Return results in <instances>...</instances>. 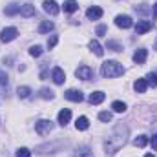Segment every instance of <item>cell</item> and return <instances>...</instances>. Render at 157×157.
Segmentation results:
<instances>
[{"label": "cell", "instance_id": "1", "mask_svg": "<svg viewBox=\"0 0 157 157\" xmlns=\"http://www.w3.org/2000/svg\"><path fill=\"white\" fill-rule=\"evenodd\" d=\"M126 141H128V126L119 122V124H115V128L112 130V133L104 141V152L108 155H113L115 152H119L126 144Z\"/></svg>", "mask_w": 157, "mask_h": 157}, {"label": "cell", "instance_id": "2", "mask_svg": "<svg viewBox=\"0 0 157 157\" xmlns=\"http://www.w3.org/2000/svg\"><path fill=\"white\" fill-rule=\"evenodd\" d=\"M122 73H124L122 64H119L115 60H106V62L101 66V75L104 78H115V77H121Z\"/></svg>", "mask_w": 157, "mask_h": 157}, {"label": "cell", "instance_id": "3", "mask_svg": "<svg viewBox=\"0 0 157 157\" xmlns=\"http://www.w3.org/2000/svg\"><path fill=\"white\" fill-rule=\"evenodd\" d=\"M53 130V124H51V121H48V119H40L39 122L35 124V132L39 133V135H49V132Z\"/></svg>", "mask_w": 157, "mask_h": 157}, {"label": "cell", "instance_id": "4", "mask_svg": "<svg viewBox=\"0 0 157 157\" xmlns=\"http://www.w3.org/2000/svg\"><path fill=\"white\" fill-rule=\"evenodd\" d=\"M17 35H18L17 28H4L2 33H0V40H2L4 44H7V42H11V40L17 39Z\"/></svg>", "mask_w": 157, "mask_h": 157}, {"label": "cell", "instance_id": "5", "mask_svg": "<svg viewBox=\"0 0 157 157\" xmlns=\"http://www.w3.org/2000/svg\"><path fill=\"white\" fill-rule=\"evenodd\" d=\"M115 26H117V28H122V29H128V28L133 26V20H132V17H128V15H117V17H115Z\"/></svg>", "mask_w": 157, "mask_h": 157}, {"label": "cell", "instance_id": "6", "mask_svg": "<svg viewBox=\"0 0 157 157\" xmlns=\"http://www.w3.org/2000/svg\"><path fill=\"white\" fill-rule=\"evenodd\" d=\"M42 7H44V11H46L48 15H51V17H55V15H59V11H60V7H59V4H57L55 0H46V2L42 4Z\"/></svg>", "mask_w": 157, "mask_h": 157}, {"label": "cell", "instance_id": "7", "mask_svg": "<svg viewBox=\"0 0 157 157\" xmlns=\"http://www.w3.org/2000/svg\"><path fill=\"white\" fill-rule=\"evenodd\" d=\"M152 29V22L150 20H139L135 24V35H144Z\"/></svg>", "mask_w": 157, "mask_h": 157}, {"label": "cell", "instance_id": "8", "mask_svg": "<svg viewBox=\"0 0 157 157\" xmlns=\"http://www.w3.org/2000/svg\"><path fill=\"white\" fill-rule=\"evenodd\" d=\"M75 75L78 78H82V80H90V78L93 77V70L90 68V66H78L77 71H75Z\"/></svg>", "mask_w": 157, "mask_h": 157}, {"label": "cell", "instance_id": "9", "mask_svg": "<svg viewBox=\"0 0 157 157\" xmlns=\"http://www.w3.org/2000/svg\"><path fill=\"white\" fill-rule=\"evenodd\" d=\"M51 78H53L55 84H64V80H66V73L62 71V68H53V71H51Z\"/></svg>", "mask_w": 157, "mask_h": 157}, {"label": "cell", "instance_id": "10", "mask_svg": "<svg viewBox=\"0 0 157 157\" xmlns=\"http://www.w3.org/2000/svg\"><path fill=\"white\" fill-rule=\"evenodd\" d=\"M86 17H88L90 20H99V18L102 17V9H101L99 6H93V7H88V11H86Z\"/></svg>", "mask_w": 157, "mask_h": 157}, {"label": "cell", "instance_id": "11", "mask_svg": "<svg viewBox=\"0 0 157 157\" xmlns=\"http://www.w3.org/2000/svg\"><path fill=\"white\" fill-rule=\"evenodd\" d=\"M146 57H148V51H146L144 48H141V49H137V51L133 53V62H135V64H144V62H146Z\"/></svg>", "mask_w": 157, "mask_h": 157}, {"label": "cell", "instance_id": "12", "mask_svg": "<svg viewBox=\"0 0 157 157\" xmlns=\"http://www.w3.org/2000/svg\"><path fill=\"white\" fill-rule=\"evenodd\" d=\"M64 97L68 101H71V102H80L82 101V91H78V90H68L64 93Z\"/></svg>", "mask_w": 157, "mask_h": 157}, {"label": "cell", "instance_id": "13", "mask_svg": "<svg viewBox=\"0 0 157 157\" xmlns=\"http://www.w3.org/2000/svg\"><path fill=\"white\" fill-rule=\"evenodd\" d=\"M57 119H59V124H60V126H66V124L71 121V112H70L68 108H64V110L59 112V117Z\"/></svg>", "mask_w": 157, "mask_h": 157}, {"label": "cell", "instance_id": "14", "mask_svg": "<svg viewBox=\"0 0 157 157\" xmlns=\"http://www.w3.org/2000/svg\"><path fill=\"white\" fill-rule=\"evenodd\" d=\"M20 15H22L24 18L35 17V6H31V4H22V6H20Z\"/></svg>", "mask_w": 157, "mask_h": 157}, {"label": "cell", "instance_id": "15", "mask_svg": "<svg viewBox=\"0 0 157 157\" xmlns=\"http://www.w3.org/2000/svg\"><path fill=\"white\" fill-rule=\"evenodd\" d=\"M71 157H93V152H91L86 144H82V146H78L77 150L73 152V155Z\"/></svg>", "mask_w": 157, "mask_h": 157}, {"label": "cell", "instance_id": "16", "mask_svg": "<svg viewBox=\"0 0 157 157\" xmlns=\"http://www.w3.org/2000/svg\"><path fill=\"white\" fill-rule=\"evenodd\" d=\"M62 9H64L66 13H73V11H77L78 9L77 0H66V2L62 4Z\"/></svg>", "mask_w": 157, "mask_h": 157}, {"label": "cell", "instance_id": "17", "mask_svg": "<svg viewBox=\"0 0 157 157\" xmlns=\"http://www.w3.org/2000/svg\"><path fill=\"white\" fill-rule=\"evenodd\" d=\"M133 88H135V91H137V93H144V91H146V88H148L146 78H137V80H135V84H133Z\"/></svg>", "mask_w": 157, "mask_h": 157}, {"label": "cell", "instance_id": "18", "mask_svg": "<svg viewBox=\"0 0 157 157\" xmlns=\"http://www.w3.org/2000/svg\"><path fill=\"white\" fill-rule=\"evenodd\" d=\"M104 97H106L104 91H93V93L90 95V102H91V104H101V102L104 101Z\"/></svg>", "mask_w": 157, "mask_h": 157}, {"label": "cell", "instance_id": "19", "mask_svg": "<svg viewBox=\"0 0 157 157\" xmlns=\"http://www.w3.org/2000/svg\"><path fill=\"white\" fill-rule=\"evenodd\" d=\"M90 49H91L97 57H102V55H104V49H102V46H101L97 40H91V42H90Z\"/></svg>", "mask_w": 157, "mask_h": 157}, {"label": "cell", "instance_id": "20", "mask_svg": "<svg viewBox=\"0 0 157 157\" xmlns=\"http://www.w3.org/2000/svg\"><path fill=\"white\" fill-rule=\"evenodd\" d=\"M88 126H90V121H88V117H84V115L78 117L77 122H75V128L80 130V132H82V130H88Z\"/></svg>", "mask_w": 157, "mask_h": 157}, {"label": "cell", "instance_id": "21", "mask_svg": "<svg viewBox=\"0 0 157 157\" xmlns=\"http://www.w3.org/2000/svg\"><path fill=\"white\" fill-rule=\"evenodd\" d=\"M112 108H113L115 113H124V112H126V104L121 102V101H113V102H112Z\"/></svg>", "mask_w": 157, "mask_h": 157}, {"label": "cell", "instance_id": "22", "mask_svg": "<svg viewBox=\"0 0 157 157\" xmlns=\"http://www.w3.org/2000/svg\"><path fill=\"white\" fill-rule=\"evenodd\" d=\"M4 13L9 15V17H11V15H17V13H20V6H18V4H11V6H7V7L4 9Z\"/></svg>", "mask_w": 157, "mask_h": 157}, {"label": "cell", "instance_id": "23", "mask_svg": "<svg viewBox=\"0 0 157 157\" xmlns=\"http://www.w3.org/2000/svg\"><path fill=\"white\" fill-rule=\"evenodd\" d=\"M17 93H18V97H20V99H28V97H29V93H31V88H28V86H18Z\"/></svg>", "mask_w": 157, "mask_h": 157}, {"label": "cell", "instance_id": "24", "mask_svg": "<svg viewBox=\"0 0 157 157\" xmlns=\"http://www.w3.org/2000/svg\"><path fill=\"white\" fill-rule=\"evenodd\" d=\"M133 144H135L137 148H144V146L148 144V137H146V135H139V137H135Z\"/></svg>", "mask_w": 157, "mask_h": 157}, {"label": "cell", "instance_id": "25", "mask_svg": "<svg viewBox=\"0 0 157 157\" xmlns=\"http://www.w3.org/2000/svg\"><path fill=\"white\" fill-rule=\"evenodd\" d=\"M51 29H53V22H49V20H44V22L39 26V31H40V33H49Z\"/></svg>", "mask_w": 157, "mask_h": 157}, {"label": "cell", "instance_id": "26", "mask_svg": "<svg viewBox=\"0 0 157 157\" xmlns=\"http://www.w3.org/2000/svg\"><path fill=\"white\" fill-rule=\"evenodd\" d=\"M106 48H108V49H112V51H121V49H122V46H121L119 42H115V40H108Z\"/></svg>", "mask_w": 157, "mask_h": 157}, {"label": "cell", "instance_id": "27", "mask_svg": "<svg viewBox=\"0 0 157 157\" xmlns=\"http://www.w3.org/2000/svg\"><path fill=\"white\" fill-rule=\"evenodd\" d=\"M42 51H44V49H42L40 46H31V48H29V55H31V57H35V59L42 55Z\"/></svg>", "mask_w": 157, "mask_h": 157}, {"label": "cell", "instance_id": "28", "mask_svg": "<svg viewBox=\"0 0 157 157\" xmlns=\"http://www.w3.org/2000/svg\"><path fill=\"white\" fill-rule=\"evenodd\" d=\"M40 97H42V99H53V91L48 90V88H42V90H40Z\"/></svg>", "mask_w": 157, "mask_h": 157}, {"label": "cell", "instance_id": "29", "mask_svg": "<svg viewBox=\"0 0 157 157\" xmlns=\"http://www.w3.org/2000/svg\"><path fill=\"white\" fill-rule=\"evenodd\" d=\"M146 82H148V86H157V73H150L146 77Z\"/></svg>", "mask_w": 157, "mask_h": 157}, {"label": "cell", "instance_id": "30", "mask_svg": "<svg viewBox=\"0 0 157 157\" xmlns=\"http://www.w3.org/2000/svg\"><path fill=\"white\" fill-rule=\"evenodd\" d=\"M99 119H101L102 122H110V121H112V113H110V112H101V113H99Z\"/></svg>", "mask_w": 157, "mask_h": 157}, {"label": "cell", "instance_id": "31", "mask_svg": "<svg viewBox=\"0 0 157 157\" xmlns=\"http://www.w3.org/2000/svg\"><path fill=\"white\" fill-rule=\"evenodd\" d=\"M17 157H31V152L28 148H18L17 150Z\"/></svg>", "mask_w": 157, "mask_h": 157}, {"label": "cell", "instance_id": "32", "mask_svg": "<svg viewBox=\"0 0 157 157\" xmlns=\"http://www.w3.org/2000/svg\"><path fill=\"white\" fill-rule=\"evenodd\" d=\"M57 42H59V37H57V35H51V39H48V48L53 49V48L57 46Z\"/></svg>", "mask_w": 157, "mask_h": 157}, {"label": "cell", "instance_id": "33", "mask_svg": "<svg viewBox=\"0 0 157 157\" xmlns=\"http://www.w3.org/2000/svg\"><path fill=\"white\" fill-rule=\"evenodd\" d=\"M95 33H97V35H99V37H102V35H104V33H106V26H99V28H97V31H95Z\"/></svg>", "mask_w": 157, "mask_h": 157}, {"label": "cell", "instance_id": "34", "mask_svg": "<svg viewBox=\"0 0 157 157\" xmlns=\"http://www.w3.org/2000/svg\"><path fill=\"white\" fill-rule=\"evenodd\" d=\"M0 84H2V86H4V84L7 86V75H4V73H0Z\"/></svg>", "mask_w": 157, "mask_h": 157}, {"label": "cell", "instance_id": "35", "mask_svg": "<svg viewBox=\"0 0 157 157\" xmlns=\"http://www.w3.org/2000/svg\"><path fill=\"white\" fill-rule=\"evenodd\" d=\"M152 148H154V150H157V133L152 137Z\"/></svg>", "mask_w": 157, "mask_h": 157}, {"label": "cell", "instance_id": "36", "mask_svg": "<svg viewBox=\"0 0 157 157\" xmlns=\"http://www.w3.org/2000/svg\"><path fill=\"white\" fill-rule=\"evenodd\" d=\"M154 18H155V20H157V4H155V6H154Z\"/></svg>", "mask_w": 157, "mask_h": 157}, {"label": "cell", "instance_id": "37", "mask_svg": "<svg viewBox=\"0 0 157 157\" xmlns=\"http://www.w3.org/2000/svg\"><path fill=\"white\" fill-rule=\"evenodd\" d=\"M144 157H155V155H152V154H148V155H144Z\"/></svg>", "mask_w": 157, "mask_h": 157}, {"label": "cell", "instance_id": "38", "mask_svg": "<svg viewBox=\"0 0 157 157\" xmlns=\"http://www.w3.org/2000/svg\"><path fill=\"white\" fill-rule=\"evenodd\" d=\"M154 48H155V49H157V39H155V44H154Z\"/></svg>", "mask_w": 157, "mask_h": 157}]
</instances>
